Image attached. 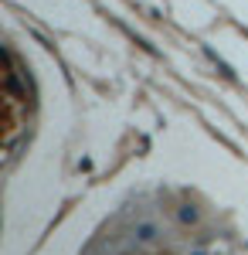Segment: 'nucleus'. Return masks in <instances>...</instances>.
Returning <instances> with one entry per match:
<instances>
[{"mask_svg": "<svg viewBox=\"0 0 248 255\" xmlns=\"http://www.w3.org/2000/svg\"><path fill=\"white\" fill-rule=\"evenodd\" d=\"M156 235H160V228H156L153 221H139V225H136V242H153Z\"/></svg>", "mask_w": 248, "mask_h": 255, "instance_id": "obj_1", "label": "nucleus"}, {"mask_svg": "<svg viewBox=\"0 0 248 255\" xmlns=\"http://www.w3.org/2000/svg\"><path fill=\"white\" fill-rule=\"evenodd\" d=\"M194 218H197L194 208H184V211H180V221H194Z\"/></svg>", "mask_w": 248, "mask_h": 255, "instance_id": "obj_2", "label": "nucleus"}, {"mask_svg": "<svg viewBox=\"0 0 248 255\" xmlns=\"http://www.w3.org/2000/svg\"><path fill=\"white\" fill-rule=\"evenodd\" d=\"M194 255H208V252H194Z\"/></svg>", "mask_w": 248, "mask_h": 255, "instance_id": "obj_3", "label": "nucleus"}]
</instances>
